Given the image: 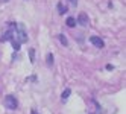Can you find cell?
<instances>
[{
  "instance_id": "obj_1",
  "label": "cell",
  "mask_w": 126,
  "mask_h": 114,
  "mask_svg": "<svg viewBox=\"0 0 126 114\" xmlns=\"http://www.w3.org/2000/svg\"><path fill=\"white\" fill-rule=\"evenodd\" d=\"M15 38H17V41H18L20 44L28 41V35H26V31H24L23 24H17V28H15Z\"/></svg>"
},
{
  "instance_id": "obj_2",
  "label": "cell",
  "mask_w": 126,
  "mask_h": 114,
  "mask_svg": "<svg viewBox=\"0 0 126 114\" xmlns=\"http://www.w3.org/2000/svg\"><path fill=\"white\" fill-rule=\"evenodd\" d=\"M3 103L8 110H17V107H18V100H17V98L12 94H8L3 99Z\"/></svg>"
},
{
  "instance_id": "obj_3",
  "label": "cell",
  "mask_w": 126,
  "mask_h": 114,
  "mask_svg": "<svg viewBox=\"0 0 126 114\" xmlns=\"http://www.w3.org/2000/svg\"><path fill=\"white\" fill-rule=\"evenodd\" d=\"M90 41H91V44H93L94 47H97V49H102V47L105 46L103 40H102L100 37H96V35H93V37H90Z\"/></svg>"
},
{
  "instance_id": "obj_4",
  "label": "cell",
  "mask_w": 126,
  "mask_h": 114,
  "mask_svg": "<svg viewBox=\"0 0 126 114\" xmlns=\"http://www.w3.org/2000/svg\"><path fill=\"white\" fill-rule=\"evenodd\" d=\"M76 21H78L80 26H87V24H88V17H87V14H85V12H80L79 17L76 18Z\"/></svg>"
},
{
  "instance_id": "obj_5",
  "label": "cell",
  "mask_w": 126,
  "mask_h": 114,
  "mask_svg": "<svg viewBox=\"0 0 126 114\" xmlns=\"http://www.w3.org/2000/svg\"><path fill=\"white\" fill-rule=\"evenodd\" d=\"M65 24L68 26V28H75V26L78 24V21H76L75 17H68V18L65 20Z\"/></svg>"
},
{
  "instance_id": "obj_6",
  "label": "cell",
  "mask_w": 126,
  "mask_h": 114,
  "mask_svg": "<svg viewBox=\"0 0 126 114\" xmlns=\"http://www.w3.org/2000/svg\"><path fill=\"white\" fill-rule=\"evenodd\" d=\"M70 94H71V90H70V88H65L64 91H62V94H61V100H62V102H65V100L68 99V96H70Z\"/></svg>"
},
{
  "instance_id": "obj_7",
  "label": "cell",
  "mask_w": 126,
  "mask_h": 114,
  "mask_svg": "<svg viewBox=\"0 0 126 114\" xmlns=\"http://www.w3.org/2000/svg\"><path fill=\"white\" fill-rule=\"evenodd\" d=\"M58 12L59 14H65L67 12V6L62 5V3H58Z\"/></svg>"
},
{
  "instance_id": "obj_8",
  "label": "cell",
  "mask_w": 126,
  "mask_h": 114,
  "mask_svg": "<svg viewBox=\"0 0 126 114\" xmlns=\"http://www.w3.org/2000/svg\"><path fill=\"white\" fill-rule=\"evenodd\" d=\"M58 38H59V41L62 43V46H68V41H67V38H65V35H58Z\"/></svg>"
},
{
  "instance_id": "obj_9",
  "label": "cell",
  "mask_w": 126,
  "mask_h": 114,
  "mask_svg": "<svg viewBox=\"0 0 126 114\" xmlns=\"http://www.w3.org/2000/svg\"><path fill=\"white\" fill-rule=\"evenodd\" d=\"M46 61H47V65H53V55L52 53H47Z\"/></svg>"
},
{
  "instance_id": "obj_10",
  "label": "cell",
  "mask_w": 126,
  "mask_h": 114,
  "mask_svg": "<svg viewBox=\"0 0 126 114\" xmlns=\"http://www.w3.org/2000/svg\"><path fill=\"white\" fill-rule=\"evenodd\" d=\"M29 59H31V63L35 61V49H29Z\"/></svg>"
},
{
  "instance_id": "obj_11",
  "label": "cell",
  "mask_w": 126,
  "mask_h": 114,
  "mask_svg": "<svg viewBox=\"0 0 126 114\" xmlns=\"http://www.w3.org/2000/svg\"><path fill=\"white\" fill-rule=\"evenodd\" d=\"M68 2L73 5V6H76V5H78V0H68Z\"/></svg>"
},
{
  "instance_id": "obj_12",
  "label": "cell",
  "mask_w": 126,
  "mask_h": 114,
  "mask_svg": "<svg viewBox=\"0 0 126 114\" xmlns=\"http://www.w3.org/2000/svg\"><path fill=\"white\" fill-rule=\"evenodd\" d=\"M112 68H114V67H112L111 64H108V65H106V70H112Z\"/></svg>"
},
{
  "instance_id": "obj_13",
  "label": "cell",
  "mask_w": 126,
  "mask_h": 114,
  "mask_svg": "<svg viewBox=\"0 0 126 114\" xmlns=\"http://www.w3.org/2000/svg\"><path fill=\"white\" fill-rule=\"evenodd\" d=\"M0 2H2V3H8V2H9V0H0Z\"/></svg>"
},
{
  "instance_id": "obj_14",
  "label": "cell",
  "mask_w": 126,
  "mask_h": 114,
  "mask_svg": "<svg viewBox=\"0 0 126 114\" xmlns=\"http://www.w3.org/2000/svg\"><path fill=\"white\" fill-rule=\"evenodd\" d=\"M31 114H38V113H37V111H32V113H31Z\"/></svg>"
}]
</instances>
